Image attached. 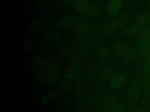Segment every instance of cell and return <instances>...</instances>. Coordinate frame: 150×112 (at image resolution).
<instances>
[{
    "mask_svg": "<svg viewBox=\"0 0 150 112\" xmlns=\"http://www.w3.org/2000/svg\"><path fill=\"white\" fill-rule=\"evenodd\" d=\"M76 19V17L75 16H66L63 18H61L57 21H56L54 23V27L55 28H60L67 25H69L73 23Z\"/></svg>",
    "mask_w": 150,
    "mask_h": 112,
    "instance_id": "obj_4",
    "label": "cell"
},
{
    "mask_svg": "<svg viewBox=\"0 0 150 112\" xmlns=\"http://www.w3.org/2000/svg\"><path fill=\"white\" fill-rule=\"evenodd\" d=\"M77 0H63V4L67 6L74 5Z\"/></svg>",
    "mask_w": 150,
    "mask_h": 112,
    "instance_id": "obj_23",
    "label": "cell"
},
{
    "mask_svg": "<svg viewBox=\"0 0 150 112\" xmlns=\"http://www.w3.org/2000/svg\"><path fill=\"white\" fill-rule=\"evenodd\" d=\"M139 91L140 85L139 81L138 80H133L131 83L128 89V94L131 99L133 100H136L139 96Z\"/></svg>",
    "mask_w": 150,
    "mask_h": 112,
    "instance_id": "obj_2",
    "label": "cell"
},
{
    "mask_svg": "<svg viewBox=\"0 0 150 112\" xmlns=\"http://www.w3.org/2000/svg\"><path fill=\"white\" fill-rule=\"evenodd\" d=\"M98 55L102 59H108L110 57V51L105 47H100L97 51Z\"/></svg>",
    "mask_w": 150,
    "mask_h": 112,
    "instance_id": "obj_14",
    "label": "cell"
},
{
    "mask_svg": "<svg viewBox=\"0 0 150 112\" xmlns=\"http://www.w3.org/2000/svg\"><path fill=\"white\" fill-rule=\"evenodd\" d=\"M90 28V25L86 22H80L74 27V32L76 34H81L86 33Z\"/></svg>",
    "mask_w": 150,
    "mask_h": 112,
    "instance_id": "obj_7",
    "label": "cell"
},
{
    "mask_svg": "<svg viewBox=\"0 0 150 112\" xmlns=\"http://www.w3.org/2000/svg\"><path fill=\"white\" fill-rule=\"evenodd\" d=\"M126 79V75L123 73L115 74L111 78V84L115 88H120L124 84Z\"/></svg>",
    "mask_w": 150,
    "mask_h": 112,
    "instance_id": "obj_3",
    "label": "cell"
},
{
    "mask_svg": "<svg viewBox=\"0 0 150 112\" xmlns=\"http://www.w3.org/2000/svg\"><path fill=\"white\" fill-rule=\"evenodd\" d=\"M138 55V52L137 49L131 48L129 50L124 57V61L125 62H130L134 60Z\"/></svg>",
    "mask_w": 150,
    "mask_h": 112,
    "instance_id": "obj_12",
    "label": "cell"
},
{
    "mask_svg": "<svg viewBox=\"0 0 150 112\" xmlns=\"http://www.w3.org/2000/svg\"><path fill=\"white\" fill-rule=\"evenodd\" d=\"M100 10V7L98 5H94L93 6H88V8L86 9L84 12L81 13V15L84 18H90L94 17L97 15Z\"/></svg>",
    "mask_w": 150,
    "mask_h": 112,
    "instance_id": "obj_5",
    "label": "cell"
},
{
    "mask_svg": "<svg viewBox=\"0 0 150 112\" xmlns=\"http://www.w3.org/2000/svg\"><path fill=\"white\" fill-rule=\"evenodd\" d=\"M150 74V54L146 57V59L144 64L142 74V79L144 80Z\"/></svg>",
    "mask_w": 150,
    "mask_h": 112,
    "instance_id": "obj_9",
    "label": "cell"
},
{
    "mask_svg": "<svg viewBox=\"0 0 150 112\" xmlns=\"http://www.w3.org/2000/svg\"><path fill=\"white\" fill-rule=\"evenodd\" d=\"M64 76L67 79H71L74 76V71L71 69H68L65 71Z\"/></svg>",
    "mask_w": 150,
    "mask_h": 112,
    "instance_id": "obj_18",
    "label": "cell"
},
{
    "mask_svg": "<svg viewBox=\"0 0 150 112\" xmlns=\"http://www.w3.org/2000/svg\"><path fill=\"white\" fill-rule=\"evenodd\" d=\"M60 66L59 65L55 64L51 66L48 69V76L50 79H54L57 78L59 74Z\"/></svg>",
    "mask_w": 150,
    "mask_h": 112,
    "instance_id": "obj_11",
    "label": "cell"
},
{
    "mask_svg": "<svg viewBox=\"0 0 150 112\" xmlns=\"http://www.w3.org/2000/svg\"><path fill=\"white\" fill-rule=\"evenodd\" d=\"M150 20V11L145 12L140 14L136 19V24L144 25Z\"/></svg>",
    "mask_w": 150,
    "mask_h": 112,
    "instance_id": "obj_13",
    "label": "cell"
},
{
    "mask_svg": "<svg viewBox=\"0 0 150 112\" xmlns=\"http://www.w3.org/2000/svg\"><path fill=\"white\" fill-rule=\"evenodd\" d=\"M115 51L118 54H122L126 51V46L123 43H118L115 47Z\"/></svg>",
    "mask_w": 150,
    "mask_h": 112,
    "instance_id": "obj_16",
    "label": "cell"
},
{
    "mask_svg": "<svg viewBox=\"0 0 150 112\" xmlns=\"http://www.w3.org/2000/svg\"><path fill=\"white\" fill-rule=\"evenodd\" d=\"M120 8L110 3L107 6V12L110 15H115L118 12Z\"/></svg>",
    "mask_w": 150,
    "mask_h": 112,
    "instance_id": "obj_15",
    "label": "cell"
},
{
    "mask_svg": "<svg viewBox=\"0 0 150 112\" xmlns=\"http://www.w3.org/2000/svg\"><path fill=\"white\" fill-rule=\"evenodd\" d=\"M144 89L146 92L150 93V74L144 80Z\"/></svg>",
    "mask_w": 150,
    "mask_h": 112,
    "instance_id": "obj_19",
    "label": "cell"
},
{
    "mask_svg": "<svg viewBox=\"0 0 150 112\" xmlns=\"http://www.w3.org/2000/svg\"><path fill=\"white\" fill-rule=\"evenodd\" d=\"M150 45V38L146 37H141L137 44V47L139 51H144L147 49Z\"/></svg>",
    "mask_w": 150,
    "mask_h": 112,
    "instance_id": "obj_8",
    "label": "cell"
},
{
    "mask_svg": "<svg viewBox=\"0 0 150 112\" xmlns=\"http://www.w3.org/2000/svg\"><path fill=\"white\" fill-rule=\"evenodd\" d=\"M140 37H146L150 38V27H146L141 33L139 34Z\"/></svg>",
    "mask_w": 150,
    "mask_h": 112,
    "instance_id": "obj_21",
    "label": "cell"
},
{
    "mask_svg": "<svg viewBox=\"0 0 150 112\" xmlns=\"http://www.w3.org/2000/svg\"><path fill=\"white\" fill-rule=\"evenodd\" d=\"M62 86L63 87V89H69L70 88V85L67 81H63L62 83Z\"/></svg>",
    "mask_w": 150,
    "mask_h": 112,
    "instance_id": "obj_24",
    "label": "cell"
},
{
    "mask_svg": "<svg viewBox=\"0 0 150 112\" xmlns=\"http://www.w3.org/2000/svg\"><path fill=\"white\" fill-rule=\"evenodd\" d=\"M111 72V71L110 68L105 66H102L99 71H98V74L101 76H107Z\"/></svg>",
    "mask_w": 150,
    "mask_h": 112,
    "instance_id": "obj_17",
    "label": "cell"
},
{
    "mask_svg": "<svg viewBox=\"0 0 150 112\" xmlns=\"http://www.w3.org/2000/svg\"><path fill=\"white\" fill-rule=\"evenodd\" d=\"M98 74H97L94 70H90L88 73V79L91 80H95L97 79V76Z\"/></svg>",
    "mask_w": 150,
    "mask_h": 112,
    "instance_id": "obj_20",
    "label": "cell"
},
{
    "mask_svg": "<svg viewBox=\"0 0 150 112\" xmlns=\"http://www.w3.org/2000/svg\"><path fill=\"white\" fill-rule=\"evenodd\" d=\"M133 112H150V109L146 107L140 106L135 108Z\"/></svg>",
    "mask_w": 150,
    "mask_h": 112,
    "instance_id": "obj_22",
    "label": "cell"
},
{
    "mask_svg": "<svg viewBox=\"0 0 150 112\" xmlns=\"http://www.w3.org/2000/svg\"><path fill=\"white\" fill-rule=\"evenodd\" d=\"M146 27L144 25L138 24L135 23V24L127 27L124 30V33L127 35H132V34H135L138 33L139 34Z\"/></svg>",
    "mask_w": 150,
    "mask_h": 112,
    "instance_id": "obj_6",
    "label": "cell"
},
{
    "mask_svg": "<svg viewBox=\"0 0 150 112\" xmlns=\"http://www.w3.org/2000/svg\"><path fill=\"white\" fill-rule=\"evenodd\" d=\"M118 25V22L117 20H110L105 23L100 32V37L103 38L109 37L112 32L115 30L116 27Z\"/></svg>",
    "mask_w": 150,
    "mask_h": 112,
    "instance_id": "obj_1",
    "label": "cell"
},
{
    "mask_svg": "<svg viewBox=\"0 0 150 112\" xmlns=\"http://www.w3.org/2000/svg\"><path fill=\"white\" fill-rule=\"evenodd\" d=\"M89 6V2L87 0H77L74 5V8L76 11L83 12Z\"/></svg>",
    "mask_w": 150,
    "mask_h": 112,
    "instance_id": "obj_10",
    "label": "cell"
}]
</instances>
